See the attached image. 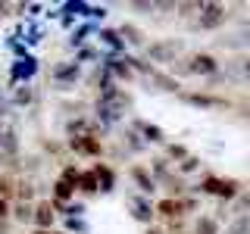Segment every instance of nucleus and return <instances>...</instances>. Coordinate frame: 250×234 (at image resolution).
Returning <instances> with one entry per match:
<instances>
[{
    "mask_svg": "<svg viewBox=\"0 0 250 234\" xmlns=\"http://www.w3.org/2000/svg\"><path fill=\"white\" fill-rule=\"evenodd\" d=\"M16 187H19V178H16L13 172H0V197L16 200Z\"/></svg>",
    "mask_w": 250,
    "mask_h": 234,
    "instance_id": "2eb2a0df",
    "label": "nucleus"
},
{
    "mask_svg": "<svg viewBox=\"0 0 250 234\" xmlns=\"http://www.w3.org/2000/svg\"><path fill=\"white\" fill-rule=\"evenodd\" d=\"M244 78L250 81V59H244Z\"/></svg>",
    "mask_w": 250,
    "mask_h": 234,
    "instance_id": "c85d7f7f",
    "label": "nucleus"
},
{
    "mask_svg": "<svg viewBox=\"0 0 250 234\" xmlns=\"http://www.w3.org/2000/svg\"><path fill=\"white\" fill-rule=\"evenodd\" d=\"M53 222H57L53 200H38L35 203V231H53Z\"/></svg>",
    "mask_w": 250,
    "mask_h": 234,
    "instance_id": "423d86ee",
    "label": "nucleus"
},
{
    "mask_svg": "<svg viewBox=\"0 0 250 234\" xmlns=\"http://www.w3.org/2000/svg\"><path fill=\"white\" fill-rule=\"evenodd\" d=\"M128 206L135 209L131 215H135L138 222H150V218H153V213H156V206H153L150 200H144V197H131V200H128Z\"/></svg>",
    "mask_w": 250,
    "mask_h": 234,
    "instance_id": "9b49d317",
    "label": "nucleus"
},
{
    "mask_svg": "<svg viewBox=\"0 0 250 234\" xmlns=\"http://www.w3.org/2000/svg\"><path fill=\"white\" fill-rule=\"evenodd\" d=\"M225 19H229V6H225V3H200L197 28L213 31V28H219V25H225Z\"/></svg>",
    "mask_w": 250,
    "mask_h": 234,
    "instance_id": "20e7f679",
    "label": "nucleus"
},
{
    "mask_svg": "<svg viewBox=\"0 0 250 234\" xmlns=\"http://www.w3.org/2000/svg\"><path fill=\"white\" fill-rule=\"evenodd\" d=\"M185 50V41L178 38H163V41H153L147 44V57L160 66H169V62H178V53Z\"/></svg>",
    "mask_w": 250,
    "mask_h": 234,
    "instance_id": "f257e3e1",
    "label": "nucleus"
},
{
    "mask_svg": "<svg viewBox=\"0 0 250 234\" xmlns=\"http://www.w3.org/2000/svg\"><path fill=\"white\" fill-rule=\"evenodd\" d=\"M135 131H138V135L147 140V144H163V140H166V135H163V128H160V125L141 122V119L135 122Z\"/></svg>",
    "mask_w": 250,
    "mask_h": 234,
    "instance_id": "1a4fd4ad",
    "label": "nucleus"
},
{
    "mask_svg": "<svg viewBox=\"0 0 250 234\" xmlns=\"http://www.w3.org/2000/svg\"><path fill=\"white\" fill-rule=\"evenodd\" d=\"M197 191L213 194V197H222V200H231V197H238V181H229V178L207 175V178H203V181L197 184Z\"/></svg>",
    "mask_w": 250,
    "mask_h": 234,
    "instance_id": "7ed1b4c3",
    "label": "nucleus"
},
{
    "mask_svg": "<svg viewBox=\"0 0 250 234\" xmlns=\"http://www.w3.org/2000/svg\"><path fill=\"white\" fill-rule=\"evenodd\" d=\"M35 75V57L16 59V78H31Z\"/></svg>",
    "mask_w": 250,
    "mask_h": 234,
    "instance_id": "412c9836",
    "label": "nucleus"
},
{
    "mask_svg": "<svg viewBox=\"0 0 250 234\" xmlns=\"http://www.w3.org/2000/svg\"><path fill=\"white\" fill-rule=\"evenodd\" d=\"M13 222L19 225H35V203H13Z\"/></svg>",
    "mask_w": 250,
    "mask_h": 234,
    "instance_id": "ddd939ff",
    "label": "nucleus"
},
{
    "mask_svg": "<svg viewBox=\"0 0 250 234\" xmlns=\"http://www.w3.org/2000/svg\"><path fill=\"white\" fill-rule=\"evenodd\" d=\"M94 172H97V178H100V187H104V191H113V172H109L104 162H97Z\"/></svg>",
    "mask_w": 250,
    "mask_h": 234,
    "instance_id": "4be33fe9",
    "label": "nucleus"
},
{
    "mask_svg": "<svg viewBox=\"0 0 250 234\" xmlns=\"http://www.w3.org/2000/svg\"><path fill=\"white\" fill-rule=\"evenodd\" d=\"M13 103L16 106H31V103H35V91H31L28 84H19L16 94H13Z\"/></svg>",
    "mask_w": 250,
    "mask_h": 234,
    "instance_id": "a211bd4d",
    "label": "nucleus"
},
{
    "mask_svg": "<svg viewBox=\"0 0 250 234\" xmlns=\"http://www.w3.org/2000/svg\"><path fill=\"white\" fill-rule=\"evenodd\" d=\"M131 10H141V13H153L156 3H131Z\"/></svg>",
    "mask_w": 250,
    "mask_h": 234,
    "instance_id": "a878e982",
    "label": "nucleus"
},
{
    "mask_svg": "<svg viewBox=\"0 0 250 234\" xmlns=\"http://www.w3.org/2000/svg\"><path fill=\"white\" fill-rule=\"evenodd\" d=\"M97 38H100V41H104V44L109 47V50H116V53L125 50V41H122L119 28H100V31H97Z\"/></svg>",
    "mask_w": 250,
    "mask_h": 234,
    "instance_id": "4468645a",
    "label": "nucleus"
},
{
    "mask_svg": "<svg viewBox=\"0 0 250 234\" xmlns=\"http://www.w3.org/2000/svg\"><path fill=\"white\" fill-rule=\"evenodd\" d=\"M119 35H122V41H125V44H131V47H144V31L135 28L131 22L119 25Z\"/></svg>",
    "mask_w": 250,
    "mask_h": 234,
    "instance_id": "dca6fc26",
    "label": "nucleus"
},
{
    "mask_svg": "<svg viewBox=\"0 0 250 234\" xmlns=\"http://www.w3.org/2000/svg\"><path fill=\"white\" fill-rule=\"evenodd\" d=\"M238 209H250V194H247V197H241V200H238Z\"/></svg>",
    "mask_w": 250,
    "mask_h": 234,
    "instance_id": "bb28decb",
    "label": "nucleus"
},
{
    "mask_svg": "<svg viewBox=\"0 0 250 234\" xmlns=\"http://www.w3.org/2000/svg\"><path fill=\"white\" fill-rule=\"evenodd\" d=\"M69 150L75 156H100L104 153V144L94 135H75V137H69Z\"/></svg>",
    "mask_w": 250,
    "mask_h": 234,
    "instance_id": "39448f33",
    "label": "nucleus"
},
{
    "mask_svg": "<svg viewBox=\"0 0 250 234\" xmlns=\"http://www.w3.org/2000/svg\"><path fill=\"white\" fill-rule=\"evenodd\" d=\"M131 178H135V184L141 187V194H153L156 191V178L144 166H131Z\"/></svg>",
    "mask_w": 250,
    "mask_h": 234,
    "instance_id": "f8f14e48",
    "label": "nucleus"
},
{
    "mask_svg": "<svg viewBox=\"0 0 250 234\" xmlns=\"http://www.w3.org/2000/svg\"><path fill=\"white\" fill-rule=\"evenodd\" d=\"M178 72L182 75H200V78H207V75H216L219 72V59L213 57V53H191L188 59H182V66H178Z\"/></svg>",
    "mask_w": 250,
    "mask_h": 234,
    "instance_id": "f03ea898",
    "label": "nucleus"
},
{
    "mask_svg": "<svg viewBox=\"0 0 250 234\" xmlns=\"http://www.w3.org/2000/svg\"><path fill=\"white\" fill-rule=\"evenodd\" d=\"M147 234H163V231H156V228H150V231H147Z\"/></svg>",
    "mask_w": 250,
    "mask_h": 234,
    "instance_id": "7c9ffc66",
    "label": "nucleus"
},
{
    "mask_svg": "<svg viewBox=\"0 0 250 234\" xmlns=\"http://www.w3.org/2000/svg\"><path fill=\"white\" fill-rule=\"evenodd\" d=\"M3 135H6V128L0 125V150H3Z\"/></svg>",
    "mask_w": 250,
    "mask_h": 234,
    "instance_id": "c756f323",
    "label": "nucleus"
},
{
    "mask_svg": "<svg viewBox=\"0 0 250 234\" xmlns=\"http://www.w3.org/2000/svg\"><path fill=\"white\" fill-rule=\"evenodd\" d=\"M78 191H82V194H97V191H104V187H100V178H97V172H94V169L82 172V181H78Z\"/></svg>",
    "mask_w": 250,
    "mask_h": 234,
    "instance_id": "f3484780",
    "label": "nucleus"
},
{
    "mask_svg": "<svg viewBox=\"0 0 250 234\" xmlns=\"http://www.w3.org/2000/svg\"><path fill=\"white\" fill-rule=\"evenodd\" d=\"M0 234H10V222H0Z\"/></svg>",
    "mask_w": 250,
    "mask_h": 234,
    "instance_id": "cd10ccee",
    "label": "nucleus"
},
{
    "mask_svg": "<svg viewBox=\"0 0 250 234\" xmlns=\"http://www.w3.org/2000/svg\"><path fill=\"white\" fill-rule=\"evenodd\" d=\"M188 156H191V153H188V147H182V144H169V147H166V159H175V162H185V159H188Z\"/></svg>",
    "mask_w": 250,
    "mask_h": 234,
    "instance_id": "5701e85b",
    "label": "nucleus"
},
{
    "mask_svg": "<svg viewBox=\"0 0 250 234\" xmlns=\"http://www.w3.org/2000/svg\"><path fill=\"white\" fill-rule=\"evenodd\" d=\"M188 209H194V200H178V197H166V200H160L156 203V213L160 215H166V218H182Z\"/></svg>",
    "mask_w": 250,
    "mask_h": 234,
    "instance_id": "0eeeda50",
    "label": "nucleus"
},
{
    "mask_svg": "<svg viewBox=\"0 0 250 234\" xmlns=\"http://www.w3.org/2000/svg\"><path fill=\"white\" fill-rule=\"evenodd\" d=\"M200 169V159L197 156H188L185 162H178V172H182V175H188V172H197Z\"/></svg>",
    "mask_w": 250,
    "mask_h": 234,
    "instance_id": "b1692460",
    "label": "nucleus"
},
{
    "mask_svg": "<svg viewBox=\"0 0 250 234\" xmlns=\"http://www.w3.org/2000/svg\"><path fill=\"white\" fill-rule=\"evenodd\" d=\"M122 144H128V150H135V153H141V150H144V147H147V140L144 137H141L138 135V131H125V135H122Z\"/></svg>",
    "mask_w": 250,
    "mask_h": 234,
    "instance_id": "6ab92c4d",
    "label": "nucleus"
},
{
    "mask_svg": "<svg viewBox=\"0 0 250 234\" xmlns=\"http://www.w3.org/2000/svg\"><path fill=\"white\" fill-rule=\"evenodd\" d=\"M10 218H13V200L0 197V222H10Z\"/></svg>",
    "mask_w": 250,
    "mask_h": 234,
    "instance_id": "393cba45",
    "label": "nucleus"
},
{
    "mask_svg": "<svg viewBox=\"0 0 250 234\" xmlns=\"http://www.w3.org/2000/svg\"><path fill=\"white\" fill-rule=\"evenodd\" d=\"M75 197V187L69 184V181H62V178H57L53 181V191H50V200H53V206H69V200Z\"/></svg>",
    "mask_w": 250,
    "mask_h": 234,
    "instance_id": "6e6552de",
    "label": "nucleus"
},
{
    "mask_svg": "<svg viewBox=\"0 0 250 234\" xmlns=\"http://www.w3.org/2000/svg\"><path fill=\"white\" fill-rule=\"evenodd\" d=\"M78 72H82V66H78V59H75V62H66V66H57L50 72V78H53V81H60V84H72L75 78H78Z\"/></svg>",
    "mask_w": 250,
    "mask_h": 234,
    "instance_id": "9d476101",
    "label": "nucleus"
},
{
    "mask_svg": "<svg viewBox=\"0 0 250 234\" xmlns=\"http://www.w3.org/2000/svg\"><path fill=\"white\" fill-rule=\"evenodd\" d=\"M194 234H219V225H216V218H209V215H200V218H197V225H194Z\"/></svg>",
    "mask_w": 250,
    "mask_h": 234,
    "instance_id": "aec40b11",
    "label": "nucleus"
}]
</instances>
